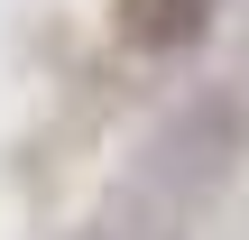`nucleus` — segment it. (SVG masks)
<instances>
[{"label":"nucleus","instance_id":"nucleus-1","mask_svg":"<svg viewBox=\"0 0 249 240\" xmlns=\"http://www.w3.org/2000/svg\"><path fill=\"white\" fill-rule=\"evenodd\" d=\"M203 18H213V0H129V9H120L129 46H148V55L194 46V37H203Z\"/></svg>","mask_w":249,"mask_h":240}]
</instances>
